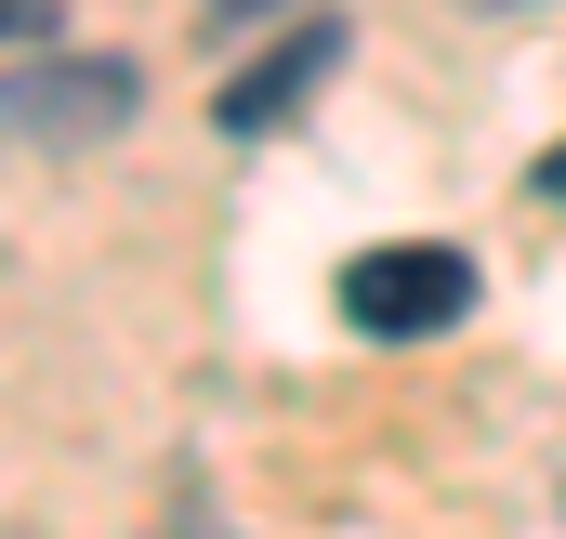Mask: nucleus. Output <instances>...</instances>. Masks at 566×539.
Returning <instances> with one entry per match:
<instances>
[{
    "label": "nucleus",
    "instance_id": "7ed1b4c3",
    "mask_svg": "<svg viewBox=\"0 0 566 539\" xmlns=\"http://www.w3.org/2000/svg\"><path fill=\"white\" fill-rule=\"evenodd\" d=\"M329 66H343V27H329V13H303L277 53H251V80H224V106H211V119H224V133H277V119L316 106V80H329Z\"/></svg>",
    "mask_w": 566,
    "mask_h": 539
},
{
    "label": "nucleus",
    "instance_id": "f03ea898",
    "mask_svg": "<svg viewBox=\"0 0 566 539\" xmlns=\"http://www.w3.org/2000/svg\"><path fill=\"white\" fill-rule=\"evenodd\" d=\"M145 80L119 53H27V66H0V133L13 145H106L133 133Z\"/></svg>",
    "mask_w": 566,
    "mask_h": 539
},
{
    "label": "nucleus",
    "instance_id": "f257e3e1",
    "mask_svg": "<svg viewBox=\"0 0 566 539\" xmlns=\"http://www.w3.org/2000/svg\"><path fill=\"white\" fill-rule=\"evenodd\" d=\"M474 251H448V237H396V251H356L343 264V329L356 342H434V329H461L474 316Z\"/></svg>",
    "mask_w": 566,
    "mask_h": 539
},
{
    "label": "nucleus",
    "instance_id": "20e7f679",
    "mask_svg": "<svg viewBox=\"0 0 566 539\" xmlns=\"http://www.w3.org/2000/svg\"><path fill=\"white\" fill-rule=\"evenodd\" d=\"M0 40H27V53H53V0H0Z\"/></svg>",
    "mask_w": 566,
    "mask_h": 539
},
{
    "label": "nucleus",
    "instance_id": "39448f33",
    "mask_svg": "<svg viewBox=\"0 0 566 539\" xmlns=\"http://www.w3.org/2000/svg\"><path fill=\"white\" fill-rule=\"evenodd\" d=\"M238 13H290V0H211V27H238Z\"/></svg>",
    "mask_w": 566,
    "mask_h": 539
},
{
    "label": "nucleus",
    "instance_id": "423d86ee",
    "mask_svg": "<svg viewBox=\"0 0 566 539\" xmlns=\"http://www.w3.org/2000/svg\"><path fill=\"white\" fill-rule=\"evenodd\" d=\"M541 198H554V211H566V145H554V158H541Z\"/></svg>",
    "mask_w": 566,
    "mask_h": 539
}]
</instances>
